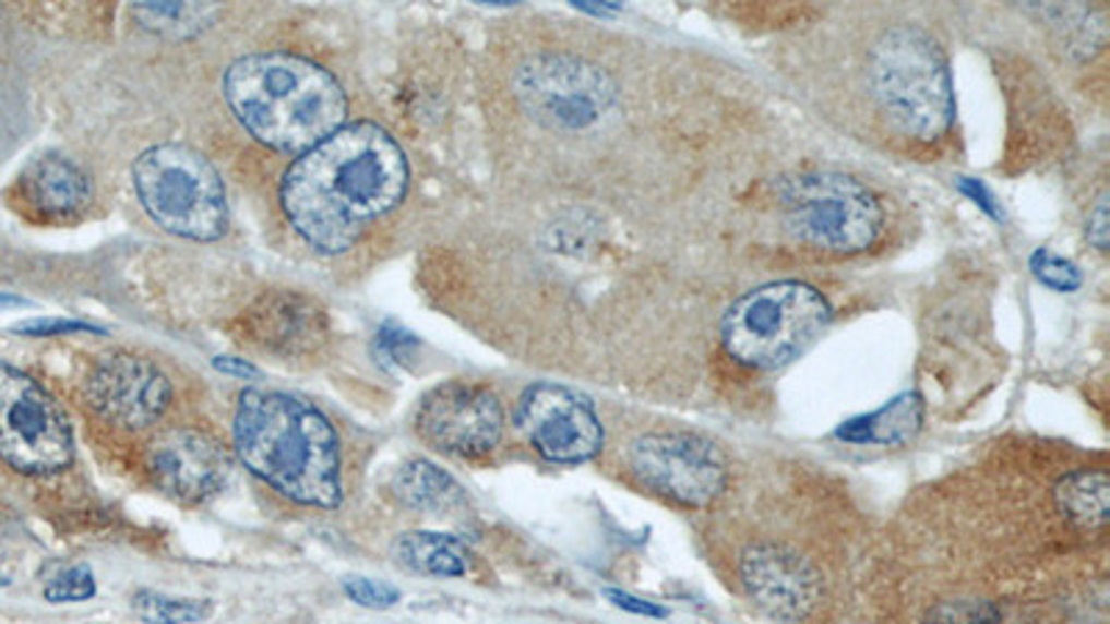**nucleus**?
I'll list each match as a JSON object with an SVG mask.
<instances>
[{
    "label": "nucleus",
    "instance_id": "nucleus-1",
    "mask_svg": "<svg viewBox=\"0 0 1110 624\" xmlns=\"http://www.w3.org/2000/svg\"><path fill=\"white\" fill-rule=\"evenodd\" d=\"M408 192V161L386 128L347 122L300 153L281 178L278 201L303 242L325 255L347 253L378 217Z\"/></svg>",
    "mask_w": 1110,
    "mask_h": 624
},
{
    "label": "nucleus",
    "instance_id": "nucleus-2",
    "mask_svg": "<svg viewBox=\"0 0 1110 624\" xmlns=\"http://www.w3.org/2000/svg\"><path fill=\"white\" fill-rule=\"evenodd\" d=\"M869 125L899 151H935L953 134L955 92L950 61L924 25L897 20L867 31L850 73Z\"/></svg>",
    "mask_w": 1110,
    "mask_h": 624
},
{
    "label": "nucleus",
    "instance_id": "nucleus-3",
    "mask_svg": "<svg viewBox=\"0 0 1110 624\" xmlns=\"http://www.w3.org/2000/svg\"><path fill=\"white\" fill-rule=\"evenodd\" d=\"M239 461L281 497L311 508L342 503V449L317 406L286 392L248 388L234 413Z\"/></svg>",
    "mask_w": 1110,
    "mask_h": 624
},
{
    "label": "nucleus",
    "instance_id": "nucleus-4",
    "mask_svg": "<svg viewBox=\"0 0 1110 624\" xmlns=\"http://www.w3.org/2000/svg\"><path fill=\"white\" fill-rule=\"evenodd\" d=\"M223 89L244 131L278 153L300 156L347 125V95L339 81L286 50L237 59L225 70Z\"/></svg>",
    "mask_w": 1110,
    "mask_h": 624
},
{
    "label": "nucleus",
    "instance_id": "nucleus-5",
    "mask_svg": "<svg viewBox=\"0 0 1110 624\" xmlns=\"http://www.w3.org/2000/svg\"><path fill=\"white\" fill-rule=\"evenodd\" d=\"M766 212L791 248L816 259H852L874 248L886 212L858 178L836 170L780 176L769 189Z\"/></svg>",
    "mask_w": 1110,
    "mask_h": 624
},
{
    "label": "nucleus",
    "instance_id": "nucleus-6",
    "mask_svg": "<svg viewBox=\"0 0 1110 624\" xmlns=\"http://www.w3.org/2000/svg\"><path fill=\"white\" fill-rule=\"evenodd\" d=\"M833 311L816 286L772 280L744 291L719 320V341L733 364L775 372L820 339Z\"/></svg>",
    "mask_w": 1110,
    "mask_h": 624
},
{
    "label": "nucleus",
    "instance_id": "nucleus-7",
    "mask_svg": "<svg viewBox=\"0 0 1110 624\" xmlns=\"http://www.w3.org/2000/svg\"><path fill=\"white\" fill-rule=\"evenodd\" d=\"M520 109L547 134L589 136L611 122L619 86L589 56L547 50L525 56L514 70Z\"/></svg>",
    "mask_w": 1110,
    "mask_h": 624
},
{
    "label": "nucleus",
    "instance_id": "nucleus-8",
    "mask_svg": "<svg viewBox=\"0 0 1110 624\" xmlns=\"http://www.w3.org/2000/svg\"><path fill=\"white\" fill-rule=\"evenodd\" d=\"M140 203L156 225L192 242H214L228 231V201L214 164L178 142L153 145L134 161Z\"/></svg>",
    "mask_w": 1110,
    "mask_h": 624
},
{
    "label": "nucleus",
    "instance_id": "nucleus-9",
    "mask_svg": "<svg viewBox=\"0 0 1110 624\" xmlns=\"http://www.w3.org/2000/svg\"><path fill=\"white\" fill-rule=\"evenodd\" d=\"M622 464L633 483L680 508H708L730 483L725 455L697 433H642L625 447Z\"/></svg>",
    "mask_w": 1110,
    "mask_h": 624
},
{
    "label": "nucleus",
    "instance_id": "nucleus-10",
    "mask_svg": "<svg viewBox=\"0 0 1110 624\" xmlns=\"http://www.w3.org/2000/svg\"><path fill=\"white\" fill-rule=\"evenodd\" d=\"M75 455L68 413L48 388L12 364H0V458L23 475H53Z\"/></svg>",
    "mask_w": 1110,
    "mask_h": 624
},
{
    "label": "nucleus",
    "instance_id": "nucleus-11",
    "mask_svg": "<svg viewBox=\"0 0 1110 624\" xmlns=\"http://www.w3.org/2000/svg\"><path fill=\"white\" fill-rule=\"evenodd\" d=\"M414 428L419 439L439 453L475 461L494 453L503 442V403L480 383H439L419 403Z\"/></svg>",
    "mask_w": 1110,
    "mask_h": 624
},
{
    "label": "nucleus",
    "instance_id": "nucleus-12",
    "mask_svg": "<svg viewBox=\"0 0 1110 624\" xmlns=\"http://www.w3.org/2000/svg\"><path fill=\"white\" fill-rule=\"evenodd\" d=\"M514 422L550 464H583L600 455L606 431L586 394L561 383H534L516 403Z\"/></svg>",
    "mask_w": 1110,
    "mask_h": 624
},
{
    "label": "nucleus",
    "instance_id": "nucleus-13",
    "mask_svg": "<svg viewBox=\"0 0 1110 624\" xmlns=\"http://www.w3.org/2000/svg\"><path fill=\"white\" fill-rule=\"evenodd\" d=\"M84 400L109 424L126 431H145L167 413L172 386L153 361L117 350L97 358L86 372Z\"/></svg>",
    "mask_w": 1110,
    "mask_h": 624
},
{
    "label": "nucleus",
    "instance_id": "nucleus-14",
    "mask_svg": "<svg viewBox=\"0 0 1110 624\" xmlns=\"http://www.w3.org/2000/svg\"><path fill=\"white\" fill-rule=\"evenodd\" d=\"M739 577L755 605L786 622L808 619L825 600L822 566L789 544L747 547L739 557Z\"/></svg>",
    "mask_w": 1110,
    "mask_h": 624
},
{
    "label": "nucleus",
    "instance_id": "nucleus-15",
    "mask_svg": "<svg viewBox=\"0 0 1110 624\" xmlns=\"http://www.w3.org/2000/svg\"><path fill=\"white\" fill-rule=\"evenodd\" d=\"M153 483L181 503H203L225 483L228 455L198 428H167L147 447Z\"/></svg>",
    "mask_w": 1110,
    "mask_h": 624
},
{
    "label": "nucleus",
    "instance_id": "nucleus-16",
    "mask_svg": "<svg viewBox=\"0 0 1110 624\" xmlns=\"http://www.w3.org/2000/svg\"><path fill=\"white\" fill-rule=\"evenodd\" d=\"M239 334L248 345L273 356H311L329 339V311L309 295L275 289L242 311Z\"/></svg>",
    "mask_w": 1110,
    "mask_h": 624
},
{
    "label": "nucleus",
    "instance_id": "nucleus-17",
    "mask_svg": "<svg viewBox=\"0 0 1110 624\" xmlns=\"http://www.w3.org/2000/svg\"><path fill=\"white\" fill-rule=\"evenodd\" d=\"M20 201L39 219H73L92 203V181L64 156H43L20 176Z\"/></svg>",
    "mask_w": 1110,
    "mask_h": 624
},
{
    "label": "nucleus",
    "instance_id": "nucleus-18",
    "mask_svg": "<svg viewBox=\"0 0 1110 624\" xmlns=\"http://www.w3.org/2000/svg\"><path fill=\"white\" fill-rule=\"evenodd\" d=\"M1052 508L1072 530L1102 536L1110 514V478L1105 467L1072 469L1052 485Z\"/></svg>",
    "mask_w": 1110,
    "mask_h": 624
},
{
    "label": "nucleus",
    "instance_id": "nucleus-19",
    "mask_svg": "<svg viewBox=\"0 0 1110 624\" xmlns=\"http://www.w3.org/2000/svg\"><path fill=\"white\" fill-rule=\"evenodd\" d=\"M392 494L406 508L426 514H447L464 503V489L450 472L426 458L403 464L392 478Z\"/></svg>",
    "mask_w": 1110,
    "mask_h": 624
},
{
    "label": "nucleus",
    "instance_id": "nucleus-20",
    "mask_svg": "<svg viewBox=\"0 0 1110 624\" xmlns=\"http://www.w3.org/2000/svg\"><path fill=\"white\" fill-rule=\"evenodd\" d=\"M922 424V403L917 394H903L886 408L852 419L838 428L836 436L850 444H880V447H899L910 442Z\"/></svg>",
    "mask_w": 1110,
    "mask_h": 624
},
{
    "label": "nucleus",
    "instance_id": "nucleus-21",
    "mask_svg": "<svg viewBox=\"0 0 1110 624\" xmlns=\"http://www.w3.org/2000/svg\"><path fill=\"white\" fill-rule=\"evenodd\" d=\"M401 564L419 575L431 577H462L469 569V550L458 536L414 530L401 536L395 544Z\"/></svg>",
    "mask_w": 1110,
    "mask_h": 624
},
{
    "label": "nucleus",
    "instance_id": "nucleus-22",
    "mask_svg": "<svg viewBox=\"0 0 1110 624\" xmlns=\"http://www.w3.org/2000/svg\"><path fill=\"white\" fill-rule=\"evenodd\" d=\"M142 28L156 31L162 37H192L214 20V9L203 3H136L131 9Z\"/></svg>",
    "mask_w": 1110,
    "mask_h": 624
},
{
    "label": "nucleus",
    "instance_id": "nucleus-23",
    "mask_svg": "<svg viewBox=\"0 0 1110 624\" xmlns=\"http://www.w3.org/2000/svg\"><path fill=\"white\" fill-rule=\"evenodd\" d=\"M131 611L147 624H194L212 616L214 605L208 600H187V597H167L156 591H136L131 597Z\"/></svg>",
    "mask_w": 1110,
    "mask_h": 624
},
{
    "label": "nucleus",
    "instance_id": "nucleus-24",
    "mask_svg": "<svg viewBox=\"0 0 1110 624\" xmlns=\"http://www.w3.org/2000/svg\"><path fill=\"white\" fill-rule=\"evenodd\" d=\"M924 624H1000V608L980 600L939 602L928 613Z\"/></svg>",
    "mask_w": 1110,
    "mask_h": 624
},
{
    "label": "nucleus",
    "instance_id": "nucleus-25",
    "mask_svg": "<svg viewBox=\"0 0 1110 624\" xmlns=\"http://www.w3.org/2000/svg\"><path fill=\"white\" fill-rule=\"evenodd\" d=\"M97 591L95 575H92L89 566H73L68 572H59L53 580L45 586V600L48 602H84L92 600Z\"/></svg>",
    "mask_w": 1110,
    "mask_h": 624
},
{
    "label": "nucleus",
    "instance_id": "nucleus-26",
    "mask_svg": "<svg viewBox=\"0 0 1110 624\" xmlns=\"http://www.w3.org/2000/svg\"><path fill=\"white\" fill-rule=\"evenodd\" d=\"M419 339L408 331H403L395 322H386L375 334V356L381 361H389V367H411L417 358Z\"/></svg>",
    "mask_w": 1110,
    "mask_h": 624
},
{
    "label": "nucleus",
    "instance_id": "nucleus-27",
    "mask_svg": "<svg viewBox=\"0 0 1110 624\" xmlns=\"http://www.w3.org/2000/svg\"><path fill=\"white\" fill-rule=\"evenodd\" d=\"M1030 269L1043 286H1050L1055 291H1074L1083 284L1081 269L1074 267L1072 261L1050 253V250H1038L1030 261Z\"/></svg>",
    "mask_w": 1110,
    "mask_h": 624
},
{
    "label": "nucleus",
    "instance_id": "nucleus-28",
    "mask_svg": "<svg viewBox=\"0 0 1110 624\" xmlns=\"http://www.w3.org/2000/svg\"><path fill=\"white\" fill-rule=\"evenodd\" d=\"M345 595L356 605L370 608V611H389L401 602V588L389 586L383 580H370V577H345Z\"/></svg>",
    "mask_w": 1110,
    "mask_h": 624
},
{
    "label": "nucleus",
    "instance_id": "nucleus-29",
    "mask_svg": "<svg viewBox=\"0 0 1110 624\" xmlns=\"http://www.w3.org/2000/svg\"><path fill=\"white\" fill-rule=\"evenodd\" d=\"M14 334L31 336V339H50V336H73V334L104 336V331L81 320H48V316H45V320L17 322V325H14Z\"/></svg>",
    "mask_w": 1110,
    "mask_h": 624
},
{
    "label": "nucleus",
    "instance_id": "nucleus-30",
    "mask_svg": "<svg viewBox=\"0 0 1110 624\" xmlns=\"http://www.w3.org/2000/svg\"><path fill=\"white\" fill-rule=\"evenodd\" d=\"M1086 237L1097 250L1108 248V194H1099L1086 219Z\"/></svg>",
    "mask_w": 1110,
    "mask_h": 624
},
{
    "label": "nucleus",
    "instance_id": "nucleus-31",
    "mask_svg": "<svg viewBox=\"0 0 1110 624\" xmlns=\"http://www.w3.org/2000/svg\"><path fill=\"white\" fill-rule=\"evenodd\" d=\"M606 597L617 608H622V611H628V613H636V616H653V619H664V616H667V611H664V608H658L656 602L638 600V597L628 595V591H617V588H608Z\"/></svg>",
    "mask_w": 1110,
    "mask_h": 624
},
{
    "label": "nucleus",
    "instance_id": "nucleus-32",
    "mask_svg": "<svg viewBox=\"0 0 1110 624\" xmlns=\"http://www.w3.org/2000/svg\"><path fill=\"white\" fill-rule=\"evenodd\" d=\"M212 364H214V370L225 372V375H237V377H255V375H259V370H255L253 364H248V361H242V358L219 356V358H214Z\"/></svg>",
    "mask_w": 1110,
    "mask_h": 624
},
{
    "label": "nucleus",
    "instance_id": "nucleus-33",
    "mask_svg": "<svg viewBox=\"0 0 1110 624\" xmlns=\"http://www.w3.org/2000/svg\"><path fill=\"white\" fill-rule=\"evenodd\" d=\"M0 305H28V300L12 298V295H0Z\"/></svg>",
    "mask_w": 1110,
    "mask_h": 624
}]
</instances>
